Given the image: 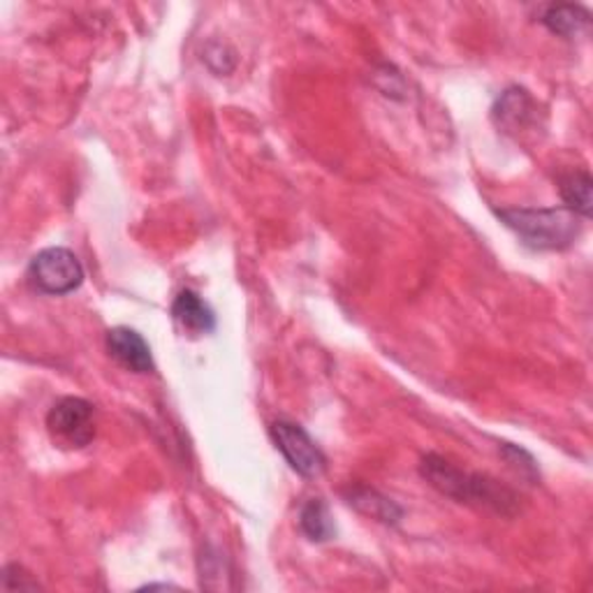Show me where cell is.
Returning <instances> with one entry per match:
<instances>
[{"label":"cell","instance_id":"cell-1","mask_svg":"<svg viewBox=\"0 0 593 593\" xmlns=\"http://www.w3.org/2000/svg\"><path fill=\"white\" fill-rule=\"evenodd\" d=\"M420 473L434 489L455 498L457 504L487 508L498 515H515L517 510V496L500 482L480 473L461 471L438 455H426L420 463Z\"/></svg>","mask_w":593,"mask_h":593},{"label":"cell","instance_id":"cell-2","mask_svg":"<svg viewBox=\"0 0 593 593\" xmlns=\"http://www.w3.org/2000/svg\"><path fill=\"white\" fill-rule=\"evenodd\" d=\"M498 218L533 251H564L582 234V216L566 207L498 209Z\"/></svg>","mask_w":593,"mask_h":593},{"label":"cell","instance_id":"cell-3","mask_svg":"<svg viewBox=\"0 0 593 593\" xmlns=\"http://www.w3.org/2000/svg\"><path fill=\"white\" fill-rule=\"evenodd\" d=\"M28 278L43 294L61 296L74 292L84 283V267L72 251L53 246L40 251L31 259Z\"/></svg>","mask_w":593,"mask_h":593},{"label":"cell","instance_id":"cell-4","mask_svg":"<svg viewBox=\"0 0 593 593\" xmlns=\"http://www.w3.org/2000/svg\"><path fill=\"white\" fill-rule=\"evenodd\" d=\"M47 429L61 448L82 450L96 438V408L82 397H63L51 406Z\"/></svg>","mask_w":593,"mask_h":593},{"label":"cell","instance_id":"cell-5","mask_svg":"<svg viewBox=\"0 0 593 593\" xmlns=\"http://www.w3.org/2000/svg\"><path fill=\"white\" fill-rule=\"evenodd\" d=\"M269 432L276 443V450L286 457L294 473H300L302 477H318L325 473L327 457L304 432V426L288 420H278L271 424Z\"/></svg>","mask_w":593,"mask_h":593},{"label":"cell","instance_id":"cell-6","mask_svg":"<svg viewBox=\"0 0 593 593\" xmlns=\"http://www.w3.org/2000/svg\"><path fill=\"white\" fill-rule=\"evenodd\" d=\"M107 352L133 374H152L154 371L152 348L140 331L130 327H114L107 331Z\"/></svg>","mask_w":593,"mask_h":593},{"label":"cell","instance_id":"cell-7","mask_svg":"<svg viewBox=\"0 0 593 593\" xmlns=\"http://www.w3.org/2000/svg\"><path fill=\"white\" fill-rule=\"evenodd\" d=\"M494 119L500 128L517 133V130H527L533 123H537V107L527 88L512 86L496 100Z\"/></svg>","mask_w":593,"mask_h":593},{"label":"cell","instance_id":"cell-8","mask_svg":"<svg viewBox=\"0 0 593 593\" xmlns=\"http://www.w3.org/2000/svg\"><path fill=\"white\" fill-rule=\"evenodd\" d=\"M174 323L189 334L202 337V334H211L216 329V315L211 306L202 300L193 290H181L172 304Z\"/></svg>","mask_w":593,"mask_h":593},{"label":"cell","instance_id":"cell-9","mask_svg":"<svg viewBox=\"0 0 593 593\" xmlns=\"http://www.w3.org/2000/svg\"><path fill=\"white\" fill-rule=\"evenodd\" d=\"M541 22L559 37H566V40H572V37H580L582 33L589 31L591 26V14L586 8L582 5H570V3H561V5H549Z\"/></svg>","mask_w":593,"mask_h":593},{"label":"cell","instance_id":"cell-10","mask_svg":"<svg viewBox=\"0 0 593 593\" xmlns=\"http://www.w3.org/2000/svg\"><path fill=\"white\" fill-rule=\"evenodd\" d=\"M346 498L352 508H358L366 517L378 519L383 524H399V519L403 515L392 498H387L368 487H352L346 494Z\"/></svg>","mask_w":593,"mask_h":593},{"label":"cell","instance_id":"cell-11","mask_svg":"<svg viewBox=\"0 0 593 593\" xmlns=\"http://www.w3.org/2000/svg\"><path fill=\"white\" fill-rule=\"evenodd\" d=\"M591 189H593L591 174L584 172V170L564 174L559 179V191H561V197L566 202V209L582 216L584 220L591 218V207H593Z\"/></svg>","mask_w":593,"mask_h":593},{"label":"cell","instance_id":"cell-12","mask_svg":"<svg viewBox=\"0 0 593 593\" xmlns=\"http://www.w3.org/2000/svg\"><path fill=\"white\" fill-rule=\"evenodd\" d=\"M300 529L313 543H327L337 533L329 508L323 498H311L300 512Z\"/></svg>","mask_w":593,"mask_h":593},{"label":"cell","instance_id":"cell-13","mask_svg":"<svg viewBox=\"0 0 593 593\" xmlns=\"http://www.w3.org/2000/svg\"><path fill=\"white\" fill-rule=\"evenodd\" d=\"M504 457L510 461V467L519 471V475H524L529 480H535V477H541V473H537V467H535V461L529 452H524L522 448H517V445H510L506 443L504 445Z\"/></svg>","mask_w":593,"mask_h":593},{"label":"cell","instance_id":"cell-14","mask_svg":"<svg viewBox=\"0 0 593 593\" xmlns=\"http://www.w3.org/2000/svg\"><path fill=\"white\" fill-rule=\"evenodd\" d=\"M14 574L16 572L12 570V566H8L3 570V589L5 591H35V589H40V584H37L26 570L22 572V578H14Z\"/></svg>","mask_w":593,"mask_h":593}]
</instances>
